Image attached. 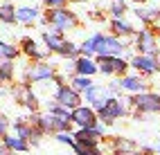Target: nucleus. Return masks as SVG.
I'll return each mask as SVG.
<instances>
[{
    "label": "nucleus",
    "mask_w": 160,
    "mask_h": 155,
    "mask_svg": "<svg viewBox=\"0 0 160 155\" xmlns=\"http://www.w3.org/2000/svg\"><path fill=\"white\" fill-rule=\"evenodd\" d=\"M45 20L50 25H54V29H59V32H63V29H70L77 25V18H74L72 12H68V9L63 7H52L50 12L45 14Z\"/></svg>",
    "instance_id": "nucleus-1"
},
{
    "label": "nucleus",
    "mask_w": 160,
    "mask_h": 155,
    "mask_svg": "<svg viewBox=\"0 0 160 155\" xmlns=\"http://www.w3.org/2000/svg\"><path fill=\"white\" fill-rule=\"evenodd\" d=\"M95 52H97L99 56H122L124 45L113 36L97 34V38H95Z\"/></svg>",
    "instance_id": "nucleus-2"
},
{
    "label": "nucleus",
    "mask_w": 160,
    "mask_h": 155,
    "mask_svg": "<svg viewBox=\"0 0 160 155\" xmlns=\"http://www.w3.org/2000/svg\"><path fill=\"white\" fill-rule=\"evenodd\" d=\"M126 112V108H124V103H122V99H106L104 101V106L99 108V117L106 121V124H111L113 119H120L122 115Z\"/></svg>",
    "instance_id": "nucleus-3"
},
{
    "label": "nucleus",
    "mask_w": 160,
    "mask_h": 155,
    "mask_svg": "<svg viewBox=\"0 0 160 155\" xmlns=\"http://www.w3.org/2000/svg\"><path fill=\"white\" fill-rule=\"evenodd\" d=\"M129 68V63L122 56H99L97 70H102L104 74H122V72Z\"/></svg>",
    "instance_id": "nucleus-4"
},
{
    "label": "nucleus",
    "mask_w": 160,
    "mask_h": 155,
    "mask_svg": "<svg viewBox=\"0 0 160 155\" xmlns=\"http://www.w3.org/2000/svg\"><path fill=\"white\" fill-rule=\"evenodd\" d=\"M131 101L140 112H158L160 110V97L151 95V92H138V97Z\"/></svg>",
    "instance_id": "nucleus-5"
},
{
    "label": "nucleus",
    "mask_w": 160,
    "mask_h": 155,
    "mask_svg": "<svg viewBox=\"0 0 160 155\" xmlns=\"http://www.w3.org/2000/svg\"><path fill=\"white\" fill-rule=\"evenodd\" d=\"M57 101L61 103V106H66V108H74V106H79V92L74 90L72 86H59L57 90Z\"/></svg>",
    "instance_id": "nucleus-6"
},
{
    "label": "nucleus",
    "mask_w": 160,
    "mask_h": 155,
    "mask_svg": "<svg viewBox=\"0 0 160 155\" xmlns=\"http://www.w3.org/2000/svg\"><path fill=\"white\" fill-rule=\"evenodd\" d=\"M70 121H77L79 126H92L97 117H95V110L86 108V106H74L70 112Z\"/></svg>",
    "instance_id": "nucleus-7"
},
{
    "label": "nucleus",
    "mask_w": 160,
    "mask_h": 155,
    "mask_svg": "<svg viewBox=\"0 0 160 155\" xmlns=\"http://www.w3.org/2000/svg\"><path fill=\"white\" fill-rule=\"evenodd\" d=\"M83 92H86V101H90V106L97 108V110L104 106V101L108 99V88H104V86H95L92 83L90 88H86Z\"/></svg>",
    "instance_id": "nucleus-8"
},
{
    "label": "nucleus",
    "mask_w": 160,
    "mask_h": 155,
    "mask_svg": "<svg viewBox=\"0 0 160 155\" xmlns=\"http://www.w3.org/2000/svg\"><path fill=\"white\" fill-rule=\"evenodd\" d=\"M131 65L138 72H142V74H153V72L158 70V61L151 54H142V56H133L131 59Z\"/></svg>",
    "instance_id": "nucleus-9"
},
{
    "label": "nucleus",
    "mask_w": 160,
    "mask_h": 155,
    "mask_svg": "<svg viewBox=\"0 0 160 155\" xmlns=\"http://www.w3.org/2000/svg\"><path fill=\"white\" fill-rule=\"evenodd\" d=\"M135 43H138V49L140 52H147V54L156 56L158 54V47H156V38L151 32H147V29H142L140 34L135 36Z\"/></svg>",
    "instance_id": "nucleus-10"
},
{
    "label": "nucleus",
    "mask_w": 160,
    "mask_h": 155,
    "mask_svg": "<svg viewBox=\"0 0 160 155\" xmlns=\"http://www.w3.org/2000/svg\"><path fill=\"white\" fill-rule=\"evenodd\" d=\"M52 77H54V68L48 65V63H36L27 70L29 81H45V79H52Z\"/></svg>",
    "instance_id": "nucleus-11"
},
{
    "label": "nucleus",
    "mask_w": 160,
    "mask_h": 155,
    "mask_svg": "<svg viewBox=\"0 0 160 155\" xmlns=\"http://www.w3.org/2000/svg\"><path fill=\"white\" fill-rule=\"evenodd\" d=\"M74 70H77V74H83V77H92L95 72H97V63L95 61L86 56H77V61H74Z\"/></svg>",
    "instance_id": "nucleus-12"
},
{
    "label": "nucleus",
    "mask_w": 160,
    "mask_h": 155,
    "mask_svg": "<svg viewBox=\"0 0 160 155\" xmlns=\"http://www.w3.org/2000/svg\"><path fill=\"white\" fill-rule=\"evenodd\" d=\"M120 88H124V90H129V92H144L147 90V83L140 79V77H124L122 81H120Z\"/></svg>",
    "instance_id": "nucleus-13"
},
{
    "label": "nucleus",
    "mask_w": 160,
    "mask_h": 155,
    "mask_svg": "<svg viewBox=\"0 0 160 155\" xmlns=\"http://www.w3.org/2000/svg\"><path fill=\"white\" fill-rule=\"evenodd\" d=\"M43 40L50 52H59V47L63 45V38H61V32L59 29H52V32H43Z\"/></svg>",
    "instance_id": "nucleus-14"
},
{
    "label": "nucleus",
    "mask_w": 160,
    "mask_h": 155,
    "mask_svg": "<svg viewBox=\"0 0 160 155\" xmlns=\"http://www.w3.org/2000/svg\"><path fill=\"white\" fill-rule=\"evenodd\" d=\"M36 18H38V9L36 7H20V9H16V20L18 23L29 25V23H34Z\"/></svg>",
    "instance_id": "nucleus-15"
},
{
    "label": "nucleus",
    "mask_w": 160,
    "mask_h": 155,
    "mask_svg": "<svg viewBox=\"0 0 160 155\" xmlns=\"http://www.w3.org/2000/svg\"><path fill=\"white\" fill-rule=\"evenodd\" d=\"M16 97L20 99V103H25L27 108H32V110L36 108V97H34V92L29 90V86H20L16 90Z\"/></svg>",
    "instance_id": "nucleus-16"
},
{
    "label": "nucleus",
    "mask_w": 160,
    "mask_h": 155,
    "mask_svg": "<svg viewBox=\"0 0 160 155\" xmlns=\"http://www.w3.org/2000/svg\"><path fill=\"white\" fill-rule=\"evenodd\" d=\"M23 49H25V54H27V56L38 59V61L48 56V52H41V49H38V45H36L32 38H23Z\"/></svg>",
    "instance_id": "nucleus-17"
},
{
    "label": "nucleus",
    "mask_w": 160,
    "mask_h": 155,
    "mask_svg": "<svg viewBox=\"0 0 160 155\" xmlns=\"http://www.w3.org/2000/svg\"><path fill=\"white\" fill-rule=\"evenodd\" d=\"M5 146L7 148H14V151H27L29 144L25 142V137L16 135V137H5Z\"/></svg>",
    "instance_id": "nucleus-18"
},
{
    "label": "nucleus",
    "mask_w": 160,
    "mask_h": 155,
    "mask_svg": "<svg viewBox=\"0 0 160 155\" xmlns=\"http://www.w3.org/2000/svg\"><path fill=\"white\" fill-rule=\"evenodd\" d=\"M111 27H113V32H115L117 36H129V34L133 32V27L126 23V20H120V18H115Z\"/></svg>",
    "instance_id": "nucleus-19"
},
{
    "label": "nucleus",
    "mask_w": 160,
    "mask_h": 155,
    "mask_svg": "<svg viewBox=\"0 0 160 155\" xmlns=\"http://www.w3.org/2000/svg\"><path fill=\"white\" fill-rule=\"evenodd\" d=\"M92 86V81H90V77H83V74H77L72 79V88L77 90V92H83L86 88H90Z\"/></svg>",
    "instance_id": "nucleus-20"
},
{
    "label": "nucleus",
    "mask_w": 160,
    "mask_h": 155,
    "mask_svg": "<svg viewBox=\"0 0 160 155\" xmlns=\"http://www.w3.org/2000/svg\"><path fill=\"white\" fill-rule=\"evenodd\" d=\"M0 20H2V23H14L16 20V9L12 5H0Z\"/></svg>",
    "instance_id": "nucleus-21"
},
{
    "label": "nucleus",
    "mask_w": 160,
    "mask_h": 155,
    "mask_svg": "<svg viewBox=\"0 0 160 155\" xmlns=\"http://www.w3.org/2000/svg\"><path fill=\"white\" fill-rule=\"evenodd\" d=\"M59 54H63V56H70V59H77L79 56V47L74 45V43H66V40H63V45L59 47Z\"/></svg>",
    "instance_id": "nucleus-22"
},
{
    "label": "nucleus",
    "mask_w": 160,
    "mask_h": 155,
    "mask_svg": "<svg viewBox=\"0 0 160 155\" xmlns=\"http://www.w3.org/2000/svg\"><path fill=\"white\" fill-rule=\"evenodd\" d=\"M126 12V5H124V0H111V14L115 18H122Z\"/></svg>",
    "instance_id": "nucleus-23"
},
{
    "label": "nucleus",
    "mask_w": 160,
    "mask_h": 155,
    "mask_svg": "<svg viewBox=\"0 0 160 155\" xmlns=\"http://www.w3.org/2000/svg\"><path fill=\"white\" fill-rule=\"evenodd\" d=\"M16 54H18V49L14 45H7V43L0 40V59H14Z\"/></svg>",
    "instance_id": "nucleus-24"
},
{
    "label": "nucleus",
    "mask_w": 160,
    "mask_h": 155,
    "mask_svg": "<svg viewBox=\"0 0 160 155\" xmlns=\"http://www.w3.org/2000/svg\"><path fill=\"white\" fill-rule=\"evenodd\" d=\"M12 77H14V65L9 63V61L0 63V79H2V81H9Z\"/></svg>",
    "instance_id": "nucleus-25"
},
{
    "label": "nucleus",
    "mask_w": 160,
    "mask_h": 155,
    "mask_svg": "<svg viewBox=\"0 0 160 155\" xmlns=\"http://www.w3.org/2000/svg\"><path fill=\"white\" fill-rule=\"evenodd\" d=\"M135 16H138V18H142L144 23H151V20L158 16V12H153V9H138Z\"/></svg>",
    "instance_id": "nucleus-26"
},
{
    "label": "nucleus",
    "mask_w": 160,
    "mask_h": 155,
    "mask_svg": "<svg viewBox=\"0 0 160 155\" xmlns=\"http://www.w3.org/2000/svg\"><path fill=\"white\" fill-rule=\"evenodd\" d=\"M57 139L61 144H68V146H74V135L72 133H66V130H57Z\"/></svg>",
    "instance_id": "nucleus-27"
},
{
    "label": "nucleus",
    "mask_w": 160,
    "mask_h": 155,
    "mask_svg": "<svg viewBox=\"0 0 160 155\" xmlns=\"http://www.w3.org/2000/svg\"><path fill=\"white\" fill-rule=\"evenodd\" d=\"M95 38H97V34L90 36L88 40H83V45L79 47V52H83V54H92V52H95Z\"/></svg>",
    "instance_id": "nucleus-28"
},
{
    "label": "nucleus",
    "mask_w": 160,
    "mask_h": 155,
    "mask_svg": "<svg viewBox=\"0 0 160 155\" xmlns=\"http://www.w3.org/2000/svg\"><path fill=\"white\" fill-rule=\"evenodd\" d=\"M7 126H9L7 119H5L2 115H0V135H5V133H7Z\"/></svg>",
    "instance_id": "nucleus-29"
},
{
    "label": "nucleus",
    "mask_w": 160,
    "mask_h": 155,
    "mask_svg": "<svg viewBox=\"0 0 160 155\" xmlns=\"http://www.w3.org/2000/svg\"><path fill=\"white\" fill-rule=\"evenodd\" d=\"M63 2H68V0H45V5H48V7H61Z\"/></svg>",
    "instance_id": "nucleus-30"
},
{
    "label": "nucleus",
    "mask_w": 160,
    "mask_h": 155,
    "mask_svg": "<svg viewBox=\"0 0 160 155\" xmlns=\"http://www.w3.org/2000/svg\"><path fill=\"white\" fill-rule=\"evenodd\" d=\"M135 2H144V0H135Z\"/></svg>",
    "instance_id": "nucleus-31"
},
{
    "label": "nucleus",
    "mask_w": 160,
    "mask_h": 155,
    "mask_svg": "<svg viewBox=\"0 0 160 155\" xmlns=\"http://www.w3.org/2000/svg\"><path fill=\"white\" fill-rule=\"evenodd\" d=\"M156 148H158V151H160V144H158V146H156Z\"/></svg>",
    "instance_id": "nucleus-32"
}]
</instances>
